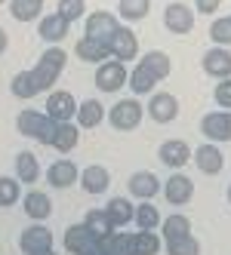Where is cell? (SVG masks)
I'll return each mask as SVG.
<instances>
[{
  "label": "cell",
  "instance_id": "6da1fadb",
  "mask_svg": "<svg viewBox=\"0 0 231 255\" xmlns=\"http://www.w3.org/2000/svg\"><path fill=\"white\" fill-rule=\"evenodd\" d=\"M65 65H68V52L62 46H49L43 56L37 59V65L31 68V74H34V80H37L40 93H52V86L59 83Z\"/></svg>",
  "mask_w": 231,
  "mask_h": 255
},
{
  "label": "cell",
  "instance_id": "7a4b0ae2",
  "mask_svg": "<svg viewBox=\"0 0 231 255\" xmlns=\"http://www.w3.org/2000/svg\"><path fill=\"white\" fill-rule=\"evenodd\" d=\"M15 129L22 135H28V138H34V141H40V144H49L56 123H52L43 111H22L15 117Z\"/></svg>",
  "mask_w": 231,
  "mask_h": 255
},
{
  "label": "cell",
  "instance_id": "3957f363",
  "mask_svg": "<svg viewBox=\"0 0 231 255\" xmlns=\"http://www.w3.org/2000/svg\"><path fill=\"white\" fill-rule=\"evenodd\" d=\"M117 28H120L117 15L105 12V9L86 12V19H83V34H86V37H93V40H99V43H105V46L111 43V37L117 34Z\"/></svg>",
  "mask_w": 231,
  "mask_h": 255
},
{
  "label": "cell",
  "instance_id": "277c9868",
  "mask_svg": "<svg viewBox=\"0 0 231 255\" xmlns=\"http://www.w3.org/2000/svg\"><path fill=\"white\" fill-rule=\"evenodd\" d=\"M142 117H145V108H142L136 99H123V102L111 105V111H108V123L117 132H133L142 123Z\"/></svg>",
  "mask_w": 231,
  "mask_h": 255
},
{
  "label": "cell",
  "instance_id": "5b68a950",
  "mask_svg": "<svg viewBox=\"0 0 231 255\" xmlns=\"http://www.w3.org/2000/svg\"><path fill=\"white\" fill-rule=\"evenodd\" d=\"M52 123H71L77 114V102L68 89H52L46 93V111H43Z\"/></svg>",
  "mask_w": 231,
  "mask_h": 255
},
{
  "label": "cell",
  "instance_id": "8992f818",
  "mask_svg": "<svg viewBox=\"0 0 231 255\" xmlns=\"http://www.w3.org/2000/svg\"><path fill=\"white\" fill-rule=\"evenodd\" d=\"M62 246H65L68 255H99V252H102V249H99V240H96L90 231H86L83 222H80V225H71V228L65 231Z\"/></svg>",
  "mask_w": 231,
  "mask_h": 255
},
{
  "label": "cell",
  "instance_id": "52a82bcc",
  "mask_svg": "<svg viewBox=\"0 0 231 255\" xmlns=\"http://www.w3.org/2000/svg\"><path fill=\"white\" fill-rule=\"evenodd\" d=\"M130 80V68L117 62V59H108L102 62L99 71H96V86L102 89V93H117V89H123Z\"/></svg>",
  "mask_w": 231,
  "mask_h": 255
},
{
  "label": "cell",
  "instance_id": "ba28073f",
  "mask_svg": "<svg viewBox=\"0 0 231 255\" xmlns=\"http://www.w3.org/2000/svg\"><path fill=\"white\" fill-rule=\"evenodd\" d=\"M201 132L213 144H225L231 141V111H210L201 120Z\"/></svg>",
  "mask_w": 231,
  "mask_h": 255
},
{
  "label": "cell",
  "instance_id": "9c48e42d",
  "mask_svg": "<svg viewBox=\"0 0 231 255\" xmlns=\"http://www.w3.org/2000/svg\"><path fill=\"white\" fill-rule=\"evenodd\" d=\"M191 154H194V151H191V144L182 141V138H167L161 148H157V160H161L164 166L176 169V172L191 163Z\"/></svg>",
  "mask_w": 231,
  "mask_h": 255
},
{
  "label": "cell",
  "instance_id": "30bf717a",
  "mask_svg": "<svg viewBox=\"0 0 231 255\" xmlns=\"http://www.w3.org/2000/svg\"><path fill=\"white\" fill-rule=\"evenodd\" d=\"M204 74H210L213 80H228L231 77V49L228 46H210L204 52Z\"/></svg>",
  "mask_w": 231,
  "mask_h": 255
},
{
  "label": "cell",
  "instance_id": "8fae6325",
  "mask_svg": "<svg viewBox=\"0 0 231 255\" xmlns=\"http://www.w3.org/2000/svg\"><path fill=\"white\" fill-rule=\"evenodd\" d=\"M19 246H22V252H25V255L46 252V249H52V231H49L43 222H34V225H28V228L22 231Z\"/></svg>",
  "mask_w": 231,
  "mask_h": 255
},
{
  "label": "cell",
  "instance_id": "7c38bea8",
  "mask_svg": "<svg viewBox=\"0 0 231 255\" xmlns=\"http://www.w3.org/2000/svg\"><path fill=\"white\" fill-rule=\"evenodd\" d=\"M164 197L170 206H185L194 200V181L185 175V172H173L167 181H164Z\"/></svg>",
  "mask_w": 231,
  "mask_h": 255
},
{
  "label": "cell",
  "instance_id": "4fadbf2b",
  "mask_svg": "<svg viewBox=\"0 0 231 255\" xmlns=\"http://www.w3.org/2000/svg\"><path fill=\"white\" fill-rule=\"evenodd\" d=\"M164 25L170 34H191L194 28V9L188 3H182V0H176V3H170L164 9Z\"/></svg>",
  "mask_w": 231,
  "mask_h": 255
},
{
  "label": "cell",
  "instance_id": "5bb4252c",
  "mask_svg": "<svg viewBox=\"0 0 231 255\" xmlns=\"http://www.w3.org/2000/svg\"><path fill=\"white\" fill-rule=\"evenodd\" d=\"M127 188H130V194L139 200H154L157 194L164 191V185H161V178H157L151 169H139V172H133L130 175V181H127Z\"/></svg>",
  "mask_w": 231,
  "mask_h": 255
},
{
  "label": "cell",
  "instance_id": "9a60e30c",
  "mask_svg": "<svg viewBox=\"0 0 231 255\" xmlns=\"http://www.w3.org/2000/svg\"><path fill=\"white\" fill-rule=\"evenodd\" d=\"M148 117L154 123H173L176 117H179V99H176L173 93H151Z\"/></svg>",
  "mask_w": 231,
  "mask_h": 255
},
{
  "label": "cell",
  "instance_id": "2e32d148",
  "mask_svg": "<svg viewBox=\"0 0 231 255\" xmlns=\"http://www.w3.org/2000/svg\"><path fill=\"white\" fill-rule=\"evenodd\" d=\"M191 160L198 163V169H201L204 175H219V172L225 169V154H222L219 144H213V141L198 144V151L191 154Z\"/></svg>",
  "mask_w": 231,
  "mask_h": 255
},
{
  "label": "cell",
  "instance_id": "e0dca14e",
  "mask_svg": "<svg viewBox=\"0 0 231 255\" xmlns=\"http://www.w3.org/2000/svg\"><path fill=\"white\" fill-rule=\"evenodd\" d=\"M108 49H111V59H117V62H123L127 65L130 59H136L139 56V37H136V31H130V28H117V34L111 37V43H108Z\"/></svg>",
  "mask_w": 231,
  "mask_h": 255
},
{
  "label": "cell",
  "instance_id": "ac0fdd59",
  "mask_svg": "<svg viewBox=\"0 0 231 255\" xmlns=\"http://www.w3.org/2000/svg\"><path fill=\"white\" fill-rule=\"evenodd\" d=\"M77 178H80V169H77V163L68 160V157H59L56 163H49V169H46V181L52 188H59V191L71 188Z\"/></svg>",
  "mask_w": 231,
  "mask_h": 255
},
{
  "label": "cell",
  "instance_id": "d6986e66",
  "mask_svg": "<svg viewBox=\"0 0 231 255\" xmlns=\"http://www.w3.org/2000/svg\"><path fill=\"white\" fill-rule=\"evenodd\" d=\"M77 185H80L86 194H105V191L111 188V172H108V166L90 163V166H83V169H80Z\"/></svg>",
  "mask_w": 231,
  "mask_h": 255
},
{
  "label": "cell",
  "instance_id": "ffe728a7",
  "mask_svg": "<svg viewBox=\"0 0 231 255\" xmlns=\"http://www.w3.org/2000/svg\"><path fill=\"white\" fill-rule=\"evenodd\" d=\"M68 31H71V22L62 19L59 12H49V15H40V19H37V34L46 43H52V46L62 43L68 37Z\"/></svg>",
  "mask_w": 231,
  "mask_h": 255
},
{
  "label": "cell",
  "instance_id": "44dd1931",
  "mask_svg": "<svg viewBox=\"0 0 231 255\" xmlns=\"http://www.w3.org/2000/svg\"><path fill=\"white\" fill-rule=\"evenodd\" d=\"M77 141H80V129H77L74 120H71V123H56L52 138H49V148L59 151V154H71L77 148Z\"/></svg>",
  "mask_w": 231,
  "mask_h": 255
},
{
  "label": "cell",
  "instance_id": "7402d4cb",
  "mask_svg": "<svg viewBox=\"0 0 231 255\" xmlns=\"http://www.w3.org/2000/svg\"><path fill=\"white\" fill-rule=\"evenodd\" d=\"M157 234H161L164 243H176V240H182V237L191 234V218L182 215V212H173V215H167L164 222H161Z\"/></svg>",
  "mask_w": 231,
  "mask_h": 255
},
{
  "label": "cell",
  "instance_id": "603a6c76",
  "mask_svg": "<svg viewBox=\"0 0 231 255\" xmlns=\"http://www.w3.org/2000/svg\"><path fill=\"white\" fill-rule=\"evenodd\" d=\"M74 56L80 59V62H90V65H102V62H108L111 59V49L105 46V43H99V40H93V37H83L74 43Z\"/></svg>",
  "mask_w": 231,
  "mask_h": 255
},
{
  "label": "cell",
  "instance_id": "cb8c5ba5",
  "mask_svg": "<svg viewBox=\"0 0 231 255\" xmlns=\"http://www.w3.org/2000/svg\"><path fill=\"white\" fill-rule=\"evenodd\" d=\"M108 117L105 114V105L99 99H86L77 105V114H74V123H77V129H96V126Z\"/></svg>",
  "mask_w": 231,
  "mask_h": 255
},
{
  "label": "cell",
  "instance_id": "d4e9b609",
  "mask_svg": "<svg viewBox=\"0 0 231 255\" xmlns=\"http://www.w3.org/2000/svg\"><path fill=\"white\" fill-rule=\"evenodd\" d=\"M105 212H108L114 231H123L127 225H133V215H136V206L130 203L127 197H111L108 206H105Z\"/></svg>",
  "mask_w": 231,
  "mask_h": 255
},
{
  "label": "cell",
  "instance_id": "484cf974",
  "mask_svg": "<svg viewBox=\"0 0 231 255\" xmlns=\"http://www.w3.org/2000/svg\"><path fill=\"white\" fill-rule=\"evenodd\" d=\"M25 215L31 218V222H46V218L52 215V200H49V194H43V191H28L25 194Z\"/></svg>",
  "mask_w": 231,
  "mask_h": 255
},
{
  "label": "cell",
  "instance_id": "4316f807",
  "mask_svg": "<svg viewBox=\"0 0 231 255\" xmlns=\"http://www.w3.org/2000/svg\"><path fill=\"white\" fill-rule=\"evenodd\" d=\"M139 62L145 65L148 71H151V74H154V80H157V83H161V80H167V77L173 74V59L167 56L164 49H151V52H145V56H142Z\"/></svg>",
  "mask_w": 231,
  "mask_h": 255
},
{
  "label": "cell",
  "instance_id": "83f0119b",
  "mask_svg": "<svg viewBox=\"0 0 231 255\" xmlns=\"http://www.w3.org/2000/svg\"><path fill=\"white\" fill-rule=\"evenodd\" d=\"M83 225H86V231H90L96 240H105L108 234H114V225H111V218H108V212H105V206L102 209H90L83 215Z\"/></svg>",
  "mask_w": 231,
  "mask_h": 255
},
{
  "label": "cell",
  "instance_id": "f1b7e54d",
  "mask_svg": "<svg viewBox=\"0 0 231 255\" xmlns=\"http://www.w3.org/2000/svg\"><path fill=\"white\" fill-rule=\"evenodd\" d=\"M164 240L157 231H136L133 234V255H161Z\"/></svg>",
  "mask_w": 231,
  "mask_h": 255
},
{
  "label": "cell",
  "instance_id": "f546056e",
  "mask_svg": "<svg viewBox=\"0 0 231 255\" xmlns=\"http://www.w3.org/2000/svg\"><path fill=\"white\" fill-rule=\"evenodd\" d=\"M15 178L25 181V185H34V181L40 178V163H37V157H34L31 151L15 154Z\"/></svg>",
  "mask_w": 231,
  "mask_h": 255
},
{
  "label": "cell",
  "instance_id": "4dcf8cb0",
  "mask_svg": "<svg viewBox=\"0 0 231 255\" xmlns=\"http://www.w3.org/2000/svg\"><path fill=\"white\" fill-rule=\"evenodd\" d=\"M9 12L15 22H37L43 15V0H9Z\"/></svg>",
  "mask_w": 231,
  "mask_h": 255
},
{
  "label": "cell",
  "instance_id": "1f68e13d",
  "mask_svg": "<svg viewBox=\"0 0 231 255\" xmlns=\"http://www.w3.org/2000/svg\"><path fill=\"white\" fill-rule=\"evenodd\" d=\"M161 212H157V206H151V200H142V203L136 206V215H133V225L139 231H157L161 228Z\"/></svg>",
  "mask_w": 231,
  "mask_h": 255
},
{
  "label": "cell",
  "instance_id": "d6a6232c",
  "mask_svg": "<svg viewBox=\"0 0 231 255\" xmlns=\"http://www.w3.org/2000/svg\"><path fill=\"white\" fill-rule=\"evenodd\" d=\"M127 86L133 89L136 96H148V93H154V86H157V80H154V74L145 68V65H136L133 71H130V80H127Z\"/></svg>",
  "mask_w": 231,
  "mask_h": 255
},
{
  "label": "cell",
  "instance_id": "836d02e7",
  "mask_svg": "<svg viewBox=\"0 0 231 255\" xmlns=\"http://www.w3.org/2000/svg\"><path fill=\"white\" fill-rule=\"evenodd\" d=\"M9 89H12V96H15V99H22V102L34 99V96H40V86H37V80H34L31 71H19V74L12 77Z\"/></svg>",
  "mask_w": 231,
  "mask_h": 255
},
{
  "label": "cell",
  "instance_id": "e575fe53",
  "mask_svg": "<svg viewBox=\"0 0 231 255\" xmlns=\"http://www.w3.org/2000/svg\"><path fill=\"white\" fill-rule=\"evenodd\" d=\"M22 200V181L15 175H0V209H9Z\"/></svg>",
  "mask_w": 231,
  "mask_h": 255
},
{
  "label": "cell",
  "instance_id": "d590c367",
  "mask_svg": "<svg viewBox=\"0 0 231 255\" xmlns=\"http://www.w3.org/2000/svg\"><path fill=\"white\" fill-rule=\"evenodd\" d=\"M151 9V0H120L117 3V12L123 22H142Z\"/></svg>",
  "mask_w": 231,
  "mask_h": 255
},
{
  "label": "cell",
  "instance_id": "8d00e7d4",
  "mask_svg": "<svg viewBox=\"0 0 231 255\" xmlns=\"http://www.w3.org/2000/svg\"><path fill=\"white\" fill-rule=\"evenodd\" d=\"M56 12L74 25V22L86 19V0H59V3H56Z\"/></svg>",
  "mask_w": 231,
  "mask_h": 255
},
{
  "label": "cell",
  "instance_id": "74e56055",
  "mask_svg": "<svg viewBox=\"0 0 231 255\" xmlns=\"http://www.w3.org/2000/svg\"><path fill=\"white\" fill-rule=\"evenodd\" d=\"M210 37H213V46H231V15L213 19V25H210Z\"/></svg>",
  "mask_w": 231,
  "mask_h": 255
},
{
  "label": "cell",
  "instance_id": "f35d334b",
  "mask_svg": "<svg viewBox=\"0 0 231 255\" xmlns=\"http://www.w3.org/2000/svg\"><path fill=\"white\" fill-rule=\"evenodd\" d=\"M164 246H167V255H201V240L194 234L182 237L176 243H164Z\"/></svg>",
  "mask_w": 231,
  "mask_h": 255
},
{
  "label": "cell",
  "instance_id": "ab89813d",
  "mask_svg": "<svg viewBox=\"0 0 231 255\" xmlns=\"http://www.w3.org/2000/svg\"><path fill=\"white\" fill-rule=\"evenodd\" d=\"M213 99H216V105L222 108V111H231V77L216 83V89H213Z\"/></svg>",
  "mask_w": 231,
  "mask_h": 255
},
{
  "label": "cell",
  "instance_id": "60d3db41",
  "mask_svg": "<svg viewBox=\"0 0 231 255\" xmlns=\"http://www.w3.org/2000/svg\"><path fill=\"white\" fill-rule=\"evenodd\" d=\"M219 6H222V0H194V9L204 12V15H213Z\"/></svg>",
  "mask_w": 231,
  "mask_h": 255
},
{
  "label": "cell",
  "instance_id": "b9f144b4",
  "mask_svg": "<svg viewBox=\"0 0 231 255\" xmlns=\"http://www.w3.org/2000/svg\"><path fill=\"white\" fill-rule=\"evenodd\" d=\"M99 246H102V255H133L130 249H117V246L105 243V240H99Z\"/></svg>",
  "mask_w": 231,
  "mask_h": 255
},
{
  "label": "cell",
  "instance_id": "7bdbcfd3",
  "mask_svg": "<svg viewBox=\"0 0 231 255\" xmlns=\"http://www.w3.org/2000/svg\"><path fill=\"white\" fill-rule=\"evenodd\" d=\"M6 46H9V34H6L3 28H0V56L6 52Z\"/></svg>",
  "mask_w": 231,
  "mask_h": 255
},
{
  "label": "cell",
  "instance_id": "ee69618b",
  "mask_svg": "<svg viewBox=\"0 0 231 255\" xmlns=\"http://www.w3.org/2000/svg\"><path fill=\"white\" fill-rule=\"evenodd\" d=\"M37 255H56V252H52V249H46V252H37Z\"/></svg>",
  "mask_w": 231,
  "mask_h": 255
},
{
  "label": "cell",
  "instance_id": "f6af8a7d",
  "mask_svg": "<svg viewBox=\"0 0 231 255\" xmlns=\"http://www.w3.org/2000/svg\"><path fill=\"white\" fill-rule=\"evenodd\" d=\"M228 203H231V185H228Z\"/></svg>",
  "mask_w": 231,
  "mask_h": 255
},
{
  "label": "cell",
  "instance_id": "bcb514c9",
  "mask_svg": "<svg viewBox=\"0 0 231 255\" xmlns=\"http://www.w3.org/2000/svg\"><path fill=\"white\" fill-rule=\"evenodd\" d=\"M3 3H9V0H0V6H3Z\"/></svg>",
  "mask_w": 231,
  "mask_h": 255
},
{
  "label": "cell",
  "instance_id": "7dc6e473",
  "mask_svg": "<svg viewBox=\"0 0 231 255\" xmlns=\"http://www.w3.org/2000/svg\"><path fill=\"white\" fill-rule=\"evenodd\" d=\"M99 249H102V246H99ZM99 255H102V252H99Z\"/></svg>",
  "mask_w": 231,
  "mask_h": 255
}]
</instances>
